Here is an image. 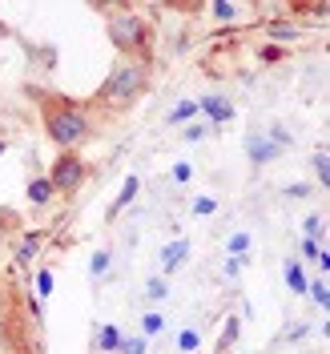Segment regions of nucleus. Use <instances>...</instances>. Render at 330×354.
<instances>
[{"instance_id":"obj_1","label":"nucleus","mask_w":330,"mask_h":354,"mask_svg":"<svg viewBox=\"0 0 330 354\" xmlns=\"http://www.w3.org/2000/svg\"><path fill=\"white\" fill-rule=\"evenodd\" d=\"M45 125H48V137L57 145H81L85 137H89V121H85V113H77L72 105H57V109H48V117H45Z\"/></svg>"},{"instance_id":"obj_2","label":"nucleus","mask_w":330,"mask_h":354,"mask_svg":"<svg viewBox=\"0 0 330 354\" xmlns=\"http://www.w3.org/2000/svg\"><path fill=\"white\" fill-rule=\"evenodd\" d=\"M142 89H145V65L133 61V65H121V69L105 81L101 97H105V101H113V105H129Z\"/></svg>"},{"instance_id":"obj_3","label":"nucleus","mask_w":330,"mask_h":354,"mask_svg":"<svg viewBox=\"0 0 330 354\" xmlns=\"http://www.w3.org/2000/svg\"><path fill=\"white\" fill-rule=\"evenodd\" d=\"M145 21L142 17H113L109 21V41H113V48H121V52H133V48L145 45Z\"/></svg>"},{"instance_id":"obj_4","label":"nucleus","mask_w":330,"mask_h":354,"mask_svg":"<svg viewBox=\"0 0 330 354\" xmlns=\"http://www.w3.org/2000/svg\"><path fill=\"white\" fill-rule=\"evenodd\" d=\"M52 189L57 193H77L81 181H85V161L81 157H72V153H61L57 161H52Z\"/></svg>"},{"instance_id":"obj_5","label":"nucleus","mask_w":330,"mask_h":354,"mask_svg":"<svg viewBox=\"0 0 330 354\" xmlns=\"http://www.w3.org/2000/svg\"><path fill=\"white\" fill-rule=\"evenodd\" d=\"M246 153H250L254 166H266V161L278 157V145L270 141V137H262V133H254V137H246Z\"/></svg>"},{"instance_id":"obj_6","label":"nucleus","mask_w":330,"mask_h":354,"mask_svg":"<svg viewBox=\"0 0 330 354\" xmlns=\"http://www.w3.org/2000/svg\"><path fill=\"white\" fill-rule=\"evenodd\" d=\"M197 109H202V113L213 121V125H222V121L234 117V105H230L226 97H202V101H197Z\"/></svg>"},{"instance_id":"obj_7","label":"nucleus","mask_w":330,"mask_h":354,"mask_svg":"<svg viewBox=\"0 0 330 354\" xmlns=\"http://www.w3.org/2000/svg\"><path fill=\"white\" fill-rule=\"evenodd\" d=\"M186 258H189V242H186V237L169 242V246L162 250V266H165V274H173V270H177V266H182Z\"/></svg>"},{"instance_id":"obj_8","label":"nucleus","mask_w":330,"mask_h":354,"mask_svg":"<svg viewBox=\"0 0 330 354\" xmlns=\"http://www.w3.org/2000/svg\"><path fill=\"white\" fill-rule=\"evenodd\" d=\"M52 193H57V189H52L48 177H32V181H28V201H37V206H48Z\"/></svg>"},{"instance_id":"obj_9","label":"nucleus","mask_w":330,"mask_h":354,"mask_svg":"<svg viewBox=\"0 0 330 354\" xmlns=\"http://www.w3.org/2000/svg\"><path fill=\"white\" fill-rule=\"evenodd\" d=\"M286 282H290V290L294 294H307L310 290V282H307V270H302V262H286Z\"/></svg>"},{"instance_id":"obj_10","label":"nucleus","mask_w":330,"mask_h":354,"mask_svg":"<svg viewBox=\"0 0 330 354\" xmlns=\"http://www.w3.org/2000/svg\"><path fill=\"white\" fill-rule=\"evenodd\" d=\"M137 189H142V181H137V177H125V186H121V193H117V201H113V210H109V217L125 210V206L137 197Z\"/></svg>"},{"instance_id":"obj_11","label":"nucleus","mask_w":330,"mask_h":354,"mask_svg":"<svg viewBox=\"0 0 330 354\" xmlns=\"http://www.w3.org/2000/svg\"><path fill=\"white\" fill-rule=\"evenodd\" d=\"M97 346H101L105 354H117L121 351V331L105 322V326H101V334H97Z\"/></svg>"},{"instance_id":"obj_12","label":"nucleus","mask_w":330,"mask_h":354,"mask_svg":"<svg viewBox=\"0 0 330 354\" xmlns=\"http://www.w3.org/2000/svg\"><path fill=\"white\" fill-rule=\"evenodd\" d=\"M197 113V101H177L173 109H169V125H182V121H189Z\"/></svg>"},{"instance_id":"obj_13","label":"nucleus","mask_w":330,"mask_h":354,"mask_svg":"<svg viewBox=\"0 0 330 354\" xmlns=\"http://www.w3.org/2000/svg\"><path fill=\"white\" fill-rule=\"evenodd\" d=\"M165 331V318L157 314V310H149L142 318V338H153V334H162Z\"/></svg>"},{"instance_id":"obj_14","label":"nucleus","mask_w":330,"mask_h":354,"mask_svg":"<svg viewBox=\"0 0 330 354\" xmlns=\"http://www.w3.org/2000/svg\"><path fill=\"white\" fill-rule=\"evenodd\" d=\"M109 266H113V254H109V250H97L93 262H89V274L101 278V274H109Z\"/></svg>"},{"instance_id":"obj_15","label":"nucleus","mask_w":330,"mask_h":354,"mask_svg":"<svg viewBox=\"0 0 330 354\" xmlns=\"http://www.w3.org/2000/svg\"><path fill=\"white\" fill-rule=\"evenodd\" d=\"M197 346H202V334H197V331H182V334H177V351L193 354Z\"/></svg>"},{"instance_id":"obj_16","label":"nucleus","mask_w":330,"mask_h":354,"mask_svg":"<svg viewBox=\"0 0 330 354\" xmlns=\"http://www.w3.org/2000/svg\"><path fill=\"white\" fill-rule=\"evenodd\" d=\"M145 294H149L153 302H162V298H169V282H165V278H149V286H145Z\"/></svg>"},{"instance_id":"obj_17","label":"nucleus","mask_w":330,"mask_h":354,"mask_svg":"<svg viewBox=\"0 0 330 354\" xmlns=\"http://www.w3.org/2000/svg\"><path fill=\"white\" fill-rule=\"evenodd\" d=\"M314 173H318V186H330V157L327 153H314Z\"/></svg>"},{"instance_id":"obj_18","label":"nucleus","mask_w":330,"mask_h":354,"mask_svg":"<svg viewBox=\"0 0 330 354\" xmlns=\"http://www.w3.org/2000/svg\"><path fill=\"white\" fill-rule=\"evenodd\" d=\"M230 258H237V254H250V234H230Z\"/></svg>"},{"instance_id":"obj_19","label":"nucleus","mask_w":330,"mask_h":354,"mask_svg":"<svg viewBox=\"0 0 330 354\" xmlns=\"http://www.w3.org/2000/svg\"><path fill=\"white\" fill-rule=\"evenodd\" d=\"M117 354H149V346H145V338H121Z\"/></svg>"},{"instance_id":"obj_20","label":"nucleus","mask_w":330,"mask_h":354,"mask_svg":"<svg viewBox=\"0 0 330 354\" xmlns=\"http://www.w3.org/2000/svg\"><path fill=\"white\" fill-rule=\"evenodd\" d=\"M237 334H242V322H237V318H226V331H222V346L237 342Z\"/></svg>"},{"instance_id":"obj_21","label":"nucleus","mask_w":330,"mask_h":354,"mask_svg":"<svg viewBox=\"0 0 330 354\" xmlns=\"http://www.w3.org/2000/svg\"><path fill=\"white\" fill-rule=\"evenodd\" d=\"M307 294L314 298V302H318V306H330V290H327V282H314Z\"/></svg>"},{"instance_id":"obj_22","label":"nucleus","mask_w":330,"mask_h":354,"mask_svg":"<svg viewBox=\"0 0 330 354\" xmlns=\"http://www.w3.org/2000/svg\"><path fill=\"white\" fill-rule=\"evenodd\" d=\"M270 37H274V41H294V37H298V28H294V24H274V28H270Z\"/></svg>"},{"instance_id":"obj_23","label":"nucleus","mask_w":330,"mask_h":354,"mask_svg":"<svg viewBox=\"0 0 330 354\" xmlns=\"http://www.w3.org/2000/svg\"><path fill=\"white\" fill-rule=\"evenodd\" d=\"M322 230H327V226H322V217H318V213H310V217H307V237H314V242H318V237H322Z\"/></svg>"},{"instance_id":"obj_24","label":"nucleus","mask_w":330,"mask_h":354,"mask_svg":"<svg viewBox=\"0 0 330 354\" xmlns=\"http://www.w3.org/2000/svg\"><path fill=\"white\" fill-rule=\"evenodd\" d=\"M37 294H41V298H48V294H52V274H48V270H41V274H37Z\"/></svg>"},{"instance_id":"obj_25","label":"nucleus","mask_w":330,"mask_h":354,"mask_svg":"<svg viewBox=\"0 0 330 354\" xmlns=\"http://www.w3.org/2000/svg\"><path fill=\"white\" fill-rule=\"evenodd\" d=\"M318 254H322V250H318V242H314V237H302V258L318 262Z\"/></svg>"},{"instance_id":"obj_26","label":"nucleus","mask_w":330,"mask_h":354,"mask_svg":"<svg viewBox=\"0 0 330 354\" xmlns=\"http://www.w3.org/2000/svg\"><path fill=\"white\" fill-rule=\"evenodd\" d=\"M213 210H217L213 197H193V213H213Z\"/></svg>"},{"instance_id":"obj_27","label":"nucleus","mask_w":330,"mask_h":354,"mask_svg":"<svg viewBox=\"0 0 330 354\" xmlns=\"http://www.w3.org/2000/svg\"><path fill=\"white\" fill-rule=\"evenodd\" d=\"M213 17H222V21H230V17H237L234 4H213Z\"/></svg>"},{"instance_id":"obj_28","label":"nucleus","mask_w":330,"mask_h":354,"mask_svg":"<svg viewBox=\"0 0 330 354\" xmlns=\"http://www.w3.org/2000/svg\"><path fill=\"white\" fill-rule=\"evenodd\" d=\"M206 137V125H189L186 129V141H202Z\"/></svg>"},{"instance_id":"obj_29","label":"nucleus","mask_w":330,"mask_h":354,"mask_svg":"<svg viewBox=\"0 0 330 354\" xmlns=\"http://www.w3.org/2000/svg\"><path fill=\"white\" fill-rule=\"evenodd\" d=\"M307 193H310L307 181H298V186H290V189H286V197H307Z\"/></svg>"},{"instance_id":"obj_30","label":"nucleus","mask_w":330,"mask_h":354,"mask_svg":"<svg viewBox=\"0 0 330 354\" xmlns=\"http://www.w3.org/2000/svg\"><path fill=\"white\" fill-rule=\"evenodd\" d=\"M173 181H189V166H186V161H177V166H173Z\"/></svg>"},{"instance_id":"obj_31","label":"nucleus","mask_w":330,"mask_h":354,"mask_svg":"<svg viewBox=\"0 0 330 354\" xmlns=\"http://www.w3.org/2000/svg\"><path fill=\"white\" fill-rule=\"evenodd\" d=\"M237 270H242V262H237V258L226 262V274H230V278H237Z\"/></svg>"}]
</instances>
